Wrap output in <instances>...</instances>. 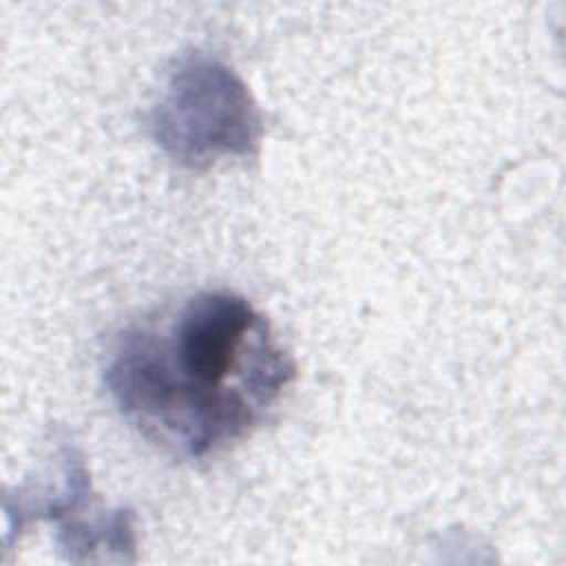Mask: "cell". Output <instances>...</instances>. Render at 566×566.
I'll return each mask as SVG.
<instances>
[{
  "mask_svg": "<svg viewBox=\"0 0 566 566\" xmlns=\"http://www.w3.org/2000/svg\"><path fill=\"white\" fill-rule=\"evenodd\" d=\"M153 139L181 166L208 168L248 157L261 139V113L243 80L226 64L192 55L166 82L150 113Z\"/></svg>",
  "mask_w": 566,
  "mask_h": 566,
  "instance_id": "obj_2",
  "label": "cell"
},
{
  "mask_svg": "<svg viewBox=\"0 0 566 566\" xmlns=\"http://www.w3.org/2000/svg\"><path fill=\"white\" fill-rule=\"evenodd\" d=\"M270 323L234 292H201L164 327H133L106 367L108 391L144 438L184 458L241 440L294 380Z\"/></svg>",
  "mask_w": 566,
  "mask_h": 566,
  "instance_id": "obj_1",
  "label": "cell"
}]
</instances>
